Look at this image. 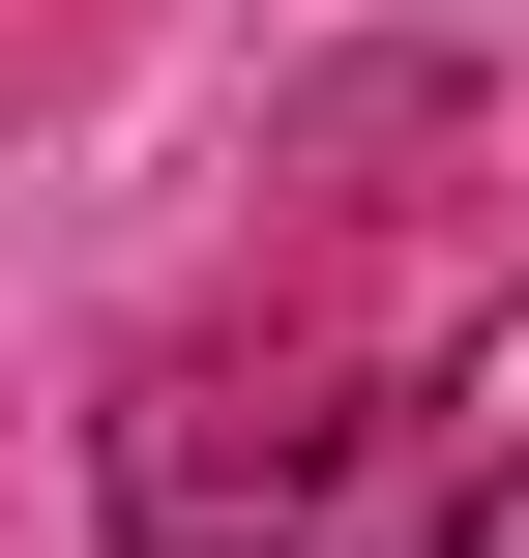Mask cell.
<instances>
[{
	"mask_svg": "<svg viewBox=\"0 0 529 558\" xmlns=\"http://www.w3.org/2000/svg\"><path fill=\"white\" fill-rule=\"evenodd\" d=\"M88 500H118V558H294L353 500V383L324 353H147L118 441H88Z\"/></svg>",
	"mask_w": 529,
	"mask_h": 558,
	"instance_id": "6da1fadb",
	"label": "cell"
},
{
	"mask_svg": "<svg viewBox=\"0 0 529 558\" xmlns=\"http://www.w3.org/2000/svg\"><path fill=\"white\" fill-rule=\"evenodd\" d=\"M442 558H529V471H501V500H471V530H442Z\"/></svg>",
	"mask_w": 529,
	"mask_h": 558,
	"instance_id": "7a4b0ae2",
	"label": "cell"
}]
</instances>
